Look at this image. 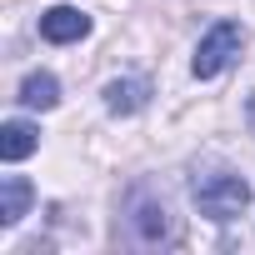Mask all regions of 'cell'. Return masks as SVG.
Here are the masks:
<instances>
[{"instance_id": "cell-1", "label": "cell", "mask_w": 255, "mask_h": 255, "mask_svg": "<svg viewBox=\"0 0 255 255\" xmlns=\"http://www.w3.org/2000/svg\"><path fill=\"white\" fill-rule=\"evenodd\" d=\"M190 200H195V210H200L205 220L225 225V220L245 215L255 195H250V180H245L240 170H225V165H200V170L190 175Z\"/></svg>"}, {"instance_id": "cell-8", "label": "cell", "mask_w": 255, "mask_h": 255, "mask_svg": "<svg viewBox=\"0 0 255 255\" xmlns=\"http://www.w3.org/2000/svg\"><path fill=\"white\" fill-rule=\"evenodd\" d=\"M25 110H55L60 105V80L50 75V70H30L25 80H20V95H15Z\"/></svg>"}, {"instance_id": "cell-2", "label": "cell", "mask_w": 255, "mask_h": 255, "mask_svg": "<svg viewBox=\"0 0 255 255\" xmlns=\"http://www.w3.org/2000/svg\"><path fill=\"white\" fill-rule=\"evenodd\" d=\"M120 230H125V240L140 245V250H155V245H175V240H180L165 195H155V190H145V185H135L130 195H125V205H120Z\"/></svg>"}, {"instance_id": "cell-6", "label": "cell", "mask_w": 255, "mask_h": 255, "mask_svg": "<svg viewBox=\"0 0 255 255\" xmlns=\"http://www.w3.org/2000/svg\"><path fill=\"white\" fill-rule=\"evenodd\" d=\"M30 200H35L30 180H25V175H5V180H0V225L15 230V225L30 215Z\"/></svg>"}, {"instance_id": "cell-7", "label": "cell", "mask_w": 255, "mask_h": 255, "mask_svg": "<svg viewBox=\"0 0 255 255\" xmlns=\"http://www.w3.org/2000/svg\"><path fill=\"white\" fill-rule=\"evenodd\" d=\"M35 150H40V125H30V120H5L0 125V160L15 165Z\"/></svg>"}, {"instance_id": "cell-9", "label": "cell", "mask_w": 255, "mask_h": 255, "mask_svg": "<svg viewBox=\"0 0 255 255\" xmlns=\"http://www.w3.org/2000/svg\"><path fill=\"white\" fill-rule=\"evenodd\" d=\"M245 120H250V130H255V90H250V100H245Z\"/></svg>"}, {"instance_id": "cell-3", "label": "cell", "mask_w": 255, "mask_h": 255, "mask_svg": "<svg viewBox=\"0 0 255 255\" xmlns=\"http://www.w3.org/2000/svg\"><path fill=\"white\" fill-rule=\"evenodd\" d=\"M240 45H245V30H240L235 20H215V25L200 35V45H195V60H190L195 80H215L220 70H230L235 55H240Z\"/></svg>"}, {"instance_id": "cell-5", "label": "cell", "mask_w": 255, "mask_h": 255, "mask_svg": "<svg viewBox=\"0 0 255 255\" xmlns=\"http://www.w3.org/2000/svg\"><path fill=\"white\" fill-rule=\"evenodd\" d=\"M150 95H155V85L145 75H120V80L105 85V110L110 115H140L150 105Z\"/></svg>"}, {"instance_id": "cell-4", "label": "cell", "mask_w": 255, "mask_h": 255, "mask_svg": "<svg viewBox=\"0 0 255 255\" xmlns=\"http://www.w3.org/2000/svg\"><path fill=\"white\" fill-rule=\"evenodd\" d=\"M40 35H45L50 45H75V40L90 35V15H85L80 5H50V10L40 15Z\"/></svg>"}]
</instances>
